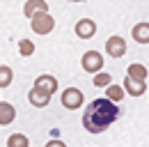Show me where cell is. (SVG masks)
Wrapping results in <instances>:
<instances>
[{"mask_svg": "<svg viewBox=\"0 0 149 147\" xmlns=\"http://www.w3.org/2000/svg\"><path fill=\"white\" fill-rule=\"evenodd\" d=\"M28 101H30L35 108H46V106L51 104V94H46V92L32 88V90L28 92Z\"/></svg>", "mask_w": 149, "mask_h": 147, "instance_id": "obj_8", "label": "cell"}, {"mask_svg": "<svg viewBox=\"0 0 149 147\" xmlns=\"http://www.w3.org/2000/svg\"><path fill=\"white\" fill-rule=\"evenodd\" d=\"M46 147H67V145H64L62 140H48V143H46Z\"/></svg>", "mask_w": 149, "mask_h": 147, "instance_id": "obj_19", "label": "cell"}, {"mask_svg": "<svg viewBox=\"0 0 149 147\" xmlns=\"http://www.w3.org/2000/svg\"><path fill=\"white\" fill-rule=\"evenodd\" d=\"M131 35L138 44H149V23H138Z\"/></svg>", "mask_w": 149, "mask_h": 147, "instance_id": "obj_12", "label": "cell"}, {"mask_svg": "<svg viewBox=\"0 0 149 147\" xmlns=\"http://www.w3.org/2000/svg\"><path fill=\"white\" fill-rule=\"evenodd\" d=\"M83 69L87 74H99L101 71V67H103V55L96 53V51H87V53L83 55Z\"/></svg>", "mask_w": 149, "mask_h": 147, "instance_id": "obj_4", "label": "cell"}, {"mask_svg": "<svg viewBox=\"0 0 149 147\" xmlns=\"http://www.w3.org/2000/svg\"><path fill=\"white\" fill-rule=\"evenodd\" d=\"M19 53L23 55V57L32 55V53H35V44H32L30 39H21V44H19Z\"/></svg>", "mask_w": 149, "mask_h": 147, "instance_id": "obj_17", "label": "cell"}, {"mask_svg": "<svg viewBox=\"0 0 149 147\" xmlns=\"http://www.w3.org/2000/svg\"><path fill=\"white\" fill-rule=\"evenodd\" d=\"M124 90L131 92L133 97H140V94H145V92H147V88H145V80L131 78L129 74H126V80H124Z\"/></svg>", "mask_w": 149, "mask_h": 147, "instance_id": "obj_10", "label": "cell"}, {"mask_svg": "<svg viewBox=\"0 0 149 147\" xmlns=\"http://www.w3.org/2000/svg\"><path fill=\"white\" fill-rule=\"evenodd\" d=\"M94 32H96V25H94L92 18H80V21L76 23V37H80V39H92Z\"/></svg>", "mask_w": 149, "mask_h": 147, "instance_id": "obj_6", "label": "cell"}, {"mask_svg": "<svg viewBox=\"0 0 149 147\" xmlns=\"http://www.w3.org/2000/svg\"><path fill=\"white\" fill-rule=\"evenodd\" d=\"M74 2H85V0H74Z\"/></svg>", "mask_w": 149, "mask_h": 147, "instance_id": "obj_20", "label": "cell"}, {"mask_svg": "<svg viewBox=\"0 0 149 147\" xmlns=\"http://www.w3.org/2000/svg\"><path fill=\"white\" fill-rule=\"evenodd\" d=\"M110 83H112L110 74H96V76H94V85H96V88H108Z\"/></svg>", "mask_w": 149, "mask_h": 147, "instance_id": "obj_18", "label": "cell"}, {"mask_svg": "<svg viewBox=\"0 0 149 147\" xmlns=\"http://www.w3.org/2000/svg\"><path fill=\"white\" fill-rule=\"evenodd\" d=\"M119 117V108L110 99H94L83 115V127L90 133H101Z\"/></svg>", "mask_w": 149, "mask_h": 147, "instance_id": "obj_1", "label": "cell"}, {"mask_svg": "<svg viewBox=\"0 0 149 147\" xmlns=\"http://www.w3.org/2000/svg\"><path fill=\"white\" fill-rule=\"evenodd\" d=\"M126 74H129L131 78H138V80H145L149 71L145 69V67H142V64H131L129 69H126Z\"/></svg>", "mask_w": 149, "mask_h": 147, "instance_id": "obj_14", "label": "cell"}, {"mask_svg": "<svg viewBox=\"0 0 149 147\" xmlns=\"http://www.w3.org/2000/svg\"><path fill=\"white\" fill-rule=\"evenodd\" d=\"M30 25H32V32L48 35V32H53V28H55V18L51 16L48 12H39V14H35V16L30 18Z\"/></svg>", "mask_w": 149, "mask_h": 147, "instance_id": "obj_2", "label": "cell"}, {"mask_svg": "<svg viewBox=\"0 0 149 147\" xmlns=\"http://www.w3.org/2000/svg\"><path fill=\"white\" fill-rule=\"evenodd\" d=\"M7 147H30V140L23 133H12L7 138Z\"/></svg>", "mask_w": 149, "mask_h": 147, "instance_id": "obj_13", "label": "cell"}, {"mask_svg": "<svg viewBox=\"0 0 149 147\" xmlns=\"http://www.w3.org/2000/svg\"><path fill=\"white\" fill-rule=\"evenodd\" d=\"M35 88L53 97V94L57 92V78H55V76H51V74H41L37 80H35Z\"/></svg>", "mask_w": 149, "mask_h": 147, "instance_id": "obj_5", "label": "cell"}, {"mask_svg": "<svg viewBox=\"0 0 149 147\" xmlns=\"http://www.w3.org/2000/svg\"><path fill=\"white\" fill-rule=\"evenodd\" d=\"M106 51H108V55H112V57H122V55L126 53V41H124L122 37H110V39L106 41Z\"/></svg>", "mask_w": 149, "mask_h": 147, "instance_id": "obj_7", "label": "cell"}, {"mask_svg": "<svg viewBox=\"0 0 149 147\" xmlns=\"http://www.w3.org/2000/svg\"><path fill=\"white\" fill-rule=\"evenodd\" d=\"M12 78H14V74H12L9 67H0V88L12 85Z\"/></svg>", "mask_w": 149, "mask_h": 147, "instance_id": "obj_15", "label": "cell"}, {"mask_svg": "<svg viewBox=\"0 0 149 147\" xmlns=\"http://www.w3.org/2000/svg\"><path fill=\"white\" fill-rule=\"evenodd\" d=\"M83 101H85V97H83V92L78 90V88H67V90L62 92V106L69 110H76L83 106Z\"/></svg>", "mask_w": 149, "mask_h": 147, "instance_id": "obj_3", "label": "cell"}, {"mask_svg": "<svg viewBox=\"0 0 149 147\" xmlns=\"http://www.w3.org/2000/svg\"><path fill=\"white\" fill-rule=\"evenodd\" d=\"M16 120V110L12 104L7 101H0V124H12Z\"/></svg>", "mask_w": 149, "mask_h": 147, "instance_id": "obj_11", "label": "cell"}, {"mask_svg": "<svg viewBox=\"0 0 149 147\" xmlns=\"http://www.w3.org/2000/svg\"><path fill=\"white\" fill-rule=\"evenodd\" d=\"M39 12H48V2H46V0H28L25 7H23V14L28 18H32L35 14H39Z\"/></svg>", "mask_w": 149, "mask_h": 147, "instance_id": "obj_9", "label": "cell"}, {"mask_svg": "<svg viewBox=\"0 0 149 147\" xmlns=\"http://www.w3.org/2000/svg\"><path fill=\"white\" fill-rule=\"evenodd\" d=\"M106 94H108V99H110V101H119V99H124V90H122L119 85H108Z\"/></svg>", "mask_w": 149, "mask_h": 147, "instance_id": "obj_16", "label": "cell"}]
</instances>
